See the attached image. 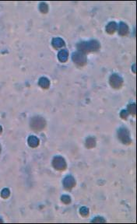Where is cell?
<instances>
[{
	"mask_svg": "<svg viewBox=\"0 0 137 224\" xmlns=\"http://www.w3.org/2000/svg\"><path fill=\"white\" fill-rule=\"evenodd\" d=\"M45 125L46 122L45 119L40 116H36L31 118V127L35 132H41L42 129H45Z\"/></svg>",
	"mask_w": 137,
	"mask_h": 224,
	"instance_id": "cell-1",
	"label": "cell"
},
{
	"mask_svg": "<svg viewBox=\"0 0 137 224\" xmlns=\"http://www.w3.org/2000/svg\"><path fill=\"white\" fill-rule=\"evenodd\" d=\"M78 48L81 51L90 52L92 51L98 50L99 48V45L96 41H90L88 42H82L78 45Z\"/></svg>",
	"mask_w": 137,
	"mask_h": 224,
	"instance_id": "cell-2",
	"label": "cell"
},
{
	"mask_svg": "<svg viewBox=\"0 0 137 224\" xmlns=\"http://www.w3.org/2000/svg\"><path fill=\"white\" fill-rule=\"evenodd\" d=\"M73 61L80 65H84L86 63V57L81 52H76L73 55Z\"/></svg>",
	"mask_w": 137,
	"mask_h": 224,
	"instance_id": "cell-3",
	"label": "cell"
},
{
	"mask_svg": "<svg viewBox=\"0 0 137 224\" xmlns=\"http://www.w3.org/2000/svg\"><path fill=\"white\" fill-rule=\"evenodd\" d=\"M53 164L54 167L56 169H58V170H64L65 167H66L65 160L61 157H56V158H55Z\"/></svg>",
	"mask_w": 137,
	"mask_h": 224,
	"instance_id": "cell-4",
	"label": "cell"
},
{
	"mask_svg": "<svg viewBox=\"0 0 137 224\" xmlns=\"http://www.w3.org/2000/svg\"><path fill=\"white\" fill-rule=\"evenodd\" d=\"M111 85L115 88H119L122 84V79L120 76H117V75H113L111 76Z\"/></svg>",
	"mask_w": 137,
	"mask_h": 224,
	"instance_id": "cell-5",
	"label": "cell"
},
{
	"mask_svg": "<svg viewBox=\"0 0 137 224\" xmlns=\"http://www.w3.org/2000/svg\"><path fill=\"white\" fill-rule=\"evenodd\" d=\"M118 137L120 139L123 143H129V132L128 131L125 129H121L119 131H118Z\"/></svg>",
	"mask_w": 137,
	"mask_h": 224,
	"instance_id": "cell-6",
	"label": "cell"
},
{
	"mask_svg": "<svg viewBox=\"0 0 137 224\" xmlns=\"http://www.w3.org/2000/svg\"><path fill=\"white\" fill-rule=\"evenodd\" d=\"M64 185L66 188H73V186H74V185H75V181L72 177H67L64 180Z\"/></svg>",
	"mask_w": 137,
	"mask_h": 224,
	"instance_id": "cell-7",
	"label": "cell"
},
{
	"mask_svg": "<svg viewBox=\"0 0 137 224\" xmlns=\"http://www.w3.org/2000/svg\"><path fill=\"white\" fill-rule=\"evenodd\" d=\"M118 31L121 35H126L129 31V28L127 27L126 23H120V24L118 26Z\"/></svg>",
	"mask_w": 137,
	"mask_h": 224,
	"instance_id": "cell-8",
	"label": "cell"
},
{
	"mask_svg": "<svg viewBox=\"0 0 137 224\" xmlns=\"http://www.w3.org/2000/svg\"><path fill=\"white\" fill-rule=\"evenodd\" d=\"M106 29L107 31H108L109 34H113V33L116 31V29H117V25H116V23H115V22L109 23L108 25L107 26Z\"/></svg>",
	"mask_w": 137,
	"mask_h": 224,
	"instance_id": "cell-9",
	"label": "cell"
},
{
	"mask_svg": "<svg viewBox=\"0 0 137 224\" xmlns=\"http://www.w3.org/2000/svg\"><path fill=\"white\" fill-rule=\"evenodd\" d=\"M52 45L55 48H62V46H64V41L61 38H55L53 40Z\"/></svg>",
	"mask_w": 137,
	"mask_h": 224,
	"instance_id": "cell-10",
	"label": "cell"
},
{
	"mask_svg": "<svg viewBox=\"0 0 137 224\" xmlns=\"http://www.w3.org/2000/svg\"><path fill=\"white\" fill-rule=\"evenodd\" d=\"M59 59L61 62H65L68 59V53L65 50L61 51L59 54Z\"/></svg>",
	"mask_w": 137,
	"mask_h": 224,
	"instance_id": "cell-11",
	"label": "cell"
},
{
	"mask_svg": "<svg viewBox=\"0 0 137 224\" xmlns=\"http://www.w3.org/2000/svg\"><path fill=\"white\" fill-rule=\"evenodd\" d=\"M95 146V139H93V138H90L88 139H87V146L91 148L93 146Z\"/></svg>",
	"mask_w": 137,
	"mask_h": 224,
	"instance_id": "cell-12",
	"label": "cell"
},
{
	"mask_svg": "<svg viewBox=\"0 0 137 224\" xmlns=\"http://www.w3.org/2000/svg\"><path fill=\"white\" fill-rule=\"evenodd\" d=\"M0 151H1V149H0Z\"/></svg>",
	"mask_w": 137,
	"mask_h": 224,
	"instance_id": "cell-13",
	"label": "cell"
}]
</instances>
